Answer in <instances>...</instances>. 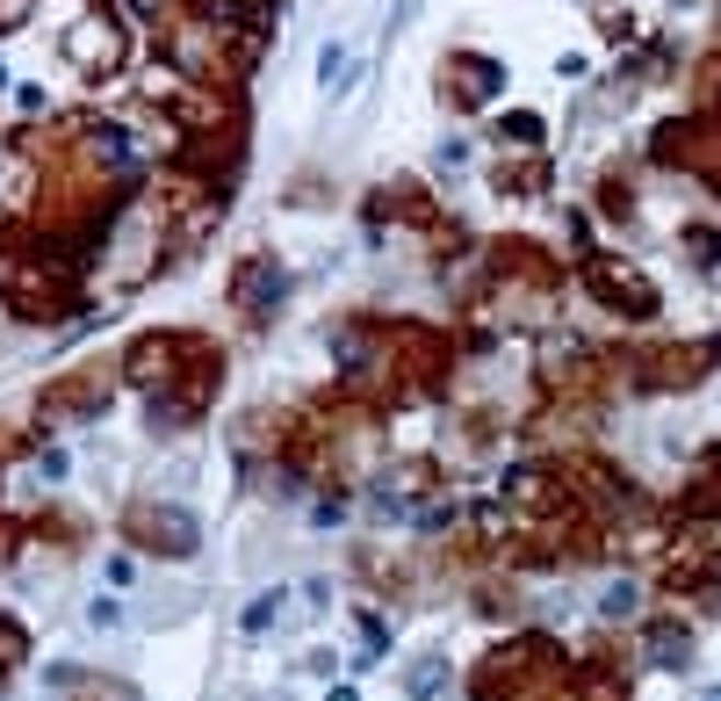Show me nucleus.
Wrapping results in <instances>:
<instances>
[{
  "mask_svg": "<svg viewBox=\"0 0 721 701\" xmlns=\"http://www.w3.org/2000/svg\"><path fill=\"white\" fill-rule=\"evenodd\" d=\"M116 376H123L116 362H80V369H66V376L44 384L36 412H44V420H94V412L116 398Z\"/></svg>",
  "mask_w": 721,
  "mask_h": 701,
  "instance_id": "nucleus-5",
  "label": "nucleus"
},
{
  "mask_svg": "<svg viewBox=\"0 0 721 701\" xmlns=\"http://www.w3.org/2000/svg\"><path fill=\"white\" fill-rule=\"evenodd\" d=\"M36 471H44V477H66V449H36Z\"/></svg>",
  "mask_w": 721,
  "mask_h": 701,
  "instance_id": "nucleus-25",
  "label": "nucleus"
},
{
  "mask_svg": "<svg viewBox=\"0 0 721 701\" xmlns=\"http://www.w3.org/2000/svg\"><path fill=\"white\" fill-rule=\"evenodd\" d=\"M123 535H130V550H152V557H195V543H203L195 513L159 507V499H138V507L123 513Z\"/></svg>",
  "mask_w": 721,
  "mask_h": 701,
  "instance_id": "nucleus-6",
  "label": "nucleus"
},
{
  "mask_svg": "<svg viewBox=\"0 0 721 701\" xmlns=\"http://www.w3.org/2000/svg\"><path fill=\"white\" fill-rule=\"evenodd\" d=\"M678 513H686V521H721V449H707L700 477L678 491Z\"/></svg>",
  "mask_w": 721,
  "mask_h": 701,
  "instance_id": "nucleus-14",
  "label": "nucleus"
},
{
  "mask_svg": "<svg viewBox=\"0 0 721 701\" xmlns=\"http://www.w3.org/2000/svg\"><path fill=\"white\" fill-rule=\"evenodd\" d=\"M282 297H289V275H282L275 253H245V261L231 268V304H239L245 326H267V318L282 312Z\"/></svg>",
  "mask_w": 721,
  "mask_h": 701,
  "instance_id": "nucleus-9",
  "label": "nucleus"
},
{
  "mask_svg": "<svg viewBox=\"0 0 721 701\" xmlns=\"http://www.w3.org/2000/svg\"><path fill=\"white\" fill-rule=\"evenodd\" d=\"M499 94H505L499 58H483V52H447L440 58V102L447 109H469V116H477V109H491Z\"/></svg>",
  "mask_w": 721,
  "mask_h": 701,
  "instance_id": "nucleus-8",
  "label": "nucleus"
},
{
  "mask_svg": "<svg viewBox=\"0 0 721 701\" xmlns=\"http://www.w3.org/2000/svg\"><path fill=\"white\" fill-rule=\"evenodd\" d=\"M0 304H8L22 326H66V318L87 312V282H80V268L15 253V268H8V282H0Z\"/></svg>",
  "mask_w": 721,
  "mask_h": 701,
  "instance_id": "nucleus-1",
  "label": "nucleus"
},
{
  "mask_svg": "<svg viewBox=\"0 0 721 701\" xmlns=\"http://www.w3.org/2000/svg\"><path fill=\"white\" fill-rule=\"evenodd\" d=\"M217 391H224V348H217V340H203V333H188L181 376L152 398V420L159 427H188V420H203V412H209Z\"/></svg>",
  "mask_w": 721,
  "mask_h": 701,
  "instance_id": "nucleus-3",
  "label": "nucleus"
},
{
  "mask_svg": "<svg viewBox=\"0 0 721 701\" xmlns=\"http://www.w3.org/2000/svg\"><path fill=\"white\" fill-rule=\"evenodd\" d=\"M376 333H382V354H390V376H397L404 398L433 391L455 369V340L440 326H426V318H376Z\"/></svg>",
  "mask_w": 721,
  "mask_h": 701,
  "instance_id": "nucleus-2",
  "label": "nucleus"
},
{
  "mask_svg": "<svg viewBox=\"0 0 721 701\" xmlns=\"http://www.w3.org/2000/svg\"><path fill=\"white\" fill-rule=\"evenodd\" d=\"M499 145H519V152L541 159V116H534V109H513V116H499Z\"/></svg>",
  "mask_w": 721,
  "mask_h": 701,
  "instance_id": "nucleus-18",
  "label": "nucleus"
},
{
  "mask_svg": "<svg viewBox=\"0 0 721 701\" xmlns=\"http://www.w3.org/2000/svg\"><path fill=\"white\" fill-rule=\"evenodd\" d=\"M707 701H721V687H714V694H707Z\"/></svg>",
  "mask_w": 721,
  "mask_h": 701,
  "instance_id": "nucleus-28",
  "label": "nucleus"
},
{
  "mask_svg": "<svg viewBox=\"0 0 721 701\" xmlns=\"http://www.w3.org/2000/svg\"><path fill=\"white\" fill-rule=\"evenodd\" d=\"M181 354H188V333H138L123 348V376H130L145 398H159V391L181 376Z\"/></svg>",
  "mask_w": 721,
  "mask_h": 701,
  "instance_id": "nucleus-10",
  "label": "nucleus"
},
{
  "mask_svg": "<svg viewBox=\"0 0 721 701\" xmlns=\"http://www.w3.org/2000/svg\"><path fill=\"white\" fill-rule=\"evenodd\" d=\"M650 658H656V666H686V658H693V636H686V630H671V622H656Z\"/></svg>",
  "mask_w": 721,
  "mask_h": 701,
  "instance_id": "nucleus-21",
  "label": "nucleus"
},
{
  "mask_svg": "<svg viewBox=\"0 0 721 701\" xmlns=\"http://www.w3.org/2000/svg\"><path fill=\"white\" fill-rule=\"evenodd\" d=\"M714 354H721V340H686V348H656V354H636V384H650V391H671V384H700L707 369H714Z\"/></svg>",
  "mask_w": 721,
  "mask_h": 701,
  "instance_id": "nucleus-11",
  "label": "nucleus"
},
{
  "mask_svg": "<svg viewBox=\"0 0 721 701\" xmlns=\"http://www.w3.org/2000/svg\"><path fill=\"white\" fill-rule=\"evenodd\" d=\"M599 614H606V622H636V614H642V586L636 579H614L599 593Z\"/></svg>",
  "mask_w": 721,
  "mask_h": 701,
  "instance_id": "nucleus-19",
  "label": "nucleus"
},
{
  "mask_svg": "<svg viewBox=\"0 0 721 701\" xmlns=\"http://www.w3.org/2000/svg\"><path fill=\"white\" fill-rule=\"evenodd\" d=\"M491 297H499V312L513 318H541L556 297V268L534 253V239H505L499 253H491Z\"/></svg>",
  "mask_w": 721,
  "mask_h": 701,
  "instance_id": "nucleus-4",
  "label": "nucleus"
},
{
  "mask_svg": "<svg viewBox=\"0 0 721 701\" xmlns=\"http://www.w3.org/2000/svg\"><path fill=\"white\" fill-rule=\"evenodd\" d=\"M66 58L80 72H94V80H102V72H116L123 66V22L116 15H80L66 30Z\"/></svg>",
  "mask_w": 721,
  "mask_h": 701,
  "instance_id": "nucleus-12",
  "label": "nucleus"
},
{
  "mask_svg": "<svg viewBox=\"0 0 721 701\" xmlns=\"http://www.w3.org/2000/svg\"><path fill=\"white\" fill-rule=\"evenodd\" d=\"M282 608H289V593H282V586H275V593H253V600H245V614H239V630H245V636H267V630L282 622Z\"/></svg>",
  "mask_w": 721,
  "mask_h": 701,
  "instance_id": "nucleus-17",
  "label": "nucleus"
},
{
  "mask_svg": "<svg viewBox=\"0 0 721 701\" xmlns=\"http://www.w3.org/2000/svg\"><path fill=\"white\" fill-rule=\"evenodd\" d=\"M52 687H66L72 701H138V687L116 672H87V666H52Z\"/></svg>",
  "mask_w": 721,
  "mask_h": 701,
  "instance_id": "nucleus-13",
  "label": "nucleus"
},
{
  "mask_svg": "<svg viewBox=\"0 0 721 701\" xmlns=\"http://www.w3.org/2000/svg\"><path fill=\"white\" fill-rule=\"evenodd\" d=\"M599 211H606V217H628V211H636V195H628V181H614V174L599 181Z\"/></svg>",
  "mask_w": 721,
  "mask_h": 701,
  "instance_id": "nucleus-23",
  "label": "nucleus"
},
{
  "mask_svg": "<svg viewBox=\"0 0 721 701\" xmlns=\"http://www.w3.org/2000/svg\"><path fill=\"white\" fill-rule=\"evenodd\" d=\"M584 290H592L606 312H620V318H650L656 312V282L642 275V268L614 261V253H584Z\"/></svg>",
  "mask_w": 721,
  "mask_h": 701,
  "instance_id": "nucleus-7",
  "label": "nucleus"
},
{
  "mask_svg": "<svg viewBox=\"0 0 721 701\" xmlns=\"http://www.w3.org/2000/svg\"><path fill=\"white\" fill-rule=\"evenodd\" d=\"M0 550H8V528H0Z\"/></svg>",
  "mask_w": 721,
  "mask_h": 701,
  "instance_id": "nucleus-27",
  "label": "nucleus"
},
{
  "mask_svg": "<svg viewBox=\"0 0 721 701\" xmlns=\"http://www.w3.org/2000/svg\"><path fill=\"white\" fill-rule=\"evenodd\" d=\"M87 622H94V630H116V622H123V600L116 593H94V600H87Z\"/></svg>",
  "mask_w": 721,
  "mask_h": 701,
  "instance_id": "nucleus-24",
  "label": "nucleus"
},
{
  "mask_svg": "<svg viewBox=\"0 0 721 701\" xmlns=\"http://www.w3.org/2000/svg\"><path fill=\"white\" fill-rule=\"evenodd\" d=\"M22 651H30V636H22L15 614L0 608V672H15V666H22Z\"/></svg>",
  "mask_w": 721,
  "mask_h": 701,
  "instance_id": "nucleus-22",
  "label": "nucleus"
},
{
  "mask_svg": "<svg viewBox=\"0 0 721 701\" xmlns=\"http://www.w3.org/2000/svg\"><path fill=\"white\" fill-rule=\"evenodd\" d=\"M404 687H412V701H447V687H455V672H447L440 651H426V658H412V672H404Z\"/></svg>",
  "mask_w": 721,
  "mask_h": 701,
  "instance_id": "nucleus-15",
  "label": "nucleus"
},
{
  "mask_svg": "<svg viewBox=\"0 0 721 701\" xmlns=\"http://www.w3.org/2000/svg\"><path fill=\"white\" fill-rule=\"evenodd\" d=\"M325 701H360V694H354V687H332V694H325Z\"/></svg>",
  "mask_w": 721,
  "mask_h": 701,
  "instance_id": "nucleus-26",
  "label": "nucleus"
},
{
  "mask_svg": "<svg viewBox=\"0 0 721 701\" xmlns=\"http://www.w3.org/2000/svg\"><path fill=\"white\" fill-rule=\"evenodd\" d=\"M491 181H499V195H541V189H549V159H519V167L499 159V174H491Z\"/></svg>",
  "mask_w": 721,
  "mask_h": 701,
  "instance_id": "nucleus-16",
  "label": "nucleus"
},
{
  "mask_svg": "<svg viewBox=\"0 0 721 701\" xmlns=\"http://www.w3.org/2000/svg\"><path fill=\"white\" fill-rule=\"evenodd\" d=\"M318 88H325V94H346V88H354V72H346V44H340V36H332L325 52H318Z\"/></svg>",
  "mask_w": 721,
  "mask_h": 701,
  "instance_id": "nucleus-20",
  "label": "nucleus"
}]
</instances>
